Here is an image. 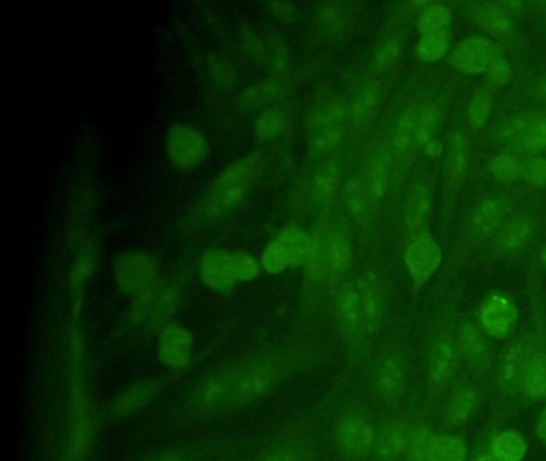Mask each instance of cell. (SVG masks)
I'll list each match as a JSON object with an SVG mask.
<instances>
[{"mask_svg": "<svg viewBox=\"0 0 546 461\" xmlns=\"http://www.w3.org/2000/svg\"><path fill=\"white\" fill-rule=\"evenodd\" d=\"M439 120V112L435 108L415 104L402 114L399 122L389 138V152L398 164H408L418 148H426L433 143V133Z\"/></svg>", "mask_w": 546, "mask_h": 461, "instance_id": "3957f363", "label": "cell"}, {"mask_svg": "<svg viewBox=\"0 0 546 461\" xmlns=\"http://www.w3.org/2000/svg\"><path fill=\"white\" fill-rule=\"evenodd\" d=\"M377 93L374 89H364L360 91L358 98L354 100V103L351 104V118L354 122H364L372 112H374L375 106H377Z\"/></svg>", "mask_w": 546, "mask_h": 461, "instance_id": "bcb514c9", "label": "cell"}, {"mask_svg": "<svg viewBox=\"0 0 546 461\" xmlns=\"http://www.w3.org/2000/svg\"><path fill=\"white\" fill-rule=\"evenodd\" d=\"M181 304V292L170 283H158L143 295L132 300L129 319L137 327L164 329L170 324Z\"/></svg>", "mask_w": 546, "mask_h": 461, "instance_id": "52a82bcc", "label": "cell"}, {"mask_svg": "<svg viewBox=\"0 0 546 461\" xmlns=\"http://www.w3.org/2000/svg\"><path fill=\"white\" fill-rule=\"evenodd\" d=\"M535 95H537V98L541 100V101H546V77L539 83V87L535 90Z\"/></svg>", "mask_w": 546, "mask_h": 461, "instance_id": "f5cc1de1", "label": "cell"}, {"mask_svg": "<svg viewBox=\"0 0 546 461\" xmlns=\"http://www.w3.org/2000/svg\"><path fill=\"white\" fill-rule=\"evenodd\" d=\"M273 241L281 248L292 269L304 266V263L311 254L314 237L308 235V231H304L303 227L287 226L283 227L276 237H273Z\"/></svg>", "mask_w": 546, "mask_h": 461, "instance_id": "ffe728a7", "label": "cell"}, {"mask_svg": "<svg viewBox=\"0 0 546 461\" xmlns=\"http://www.w3.org/2000/svg\"><path fill=\"white\" fill-rule=\"evenodd\" d=\"M462 359L464 356L455 338L449 335L437 338L429 352L428 370L433 385L437 388L449 386L455 379Z\"/></svg>", "mask_w": 546, "mask_h": 461, "instance_id": "4fadbf2b", "label": "cell"}, {"mask_svg": "<svg viewBox=\"0 0 546 461\" xmlns=\"http://www.w3.org/2000/svg\"><path fill=\"white\" fill-rule=\"evenodd\" d=\"M337 441L345 454L364 456L375 450V433L372 427L360 418L345 417L337 425Z\"/></svg>", "mask_w": 546, "mask_h": 461, "instance_id": "e0dca14e", "label": "cell"}, {"mask_svg": "<svg viewBox=\"0 0 546 461\" xmlns=\"http://www.w3.org/2000/svg\"><path fill=\"white\" fill-rule=\"evenodd\" d=\"M518 308L510 296L493 292L477 310V319L485 333L493 338H506L518 322Z\"/></svg>", "mask_w": 546, "mask_h": 461, "instance_id": "7c38bea8", "label": "cell"}, {"mask_svg": "<svg viewBox=\"0 0 546 461\" xmlns=\"http://www.w3.org/2000/svg\"><path fill=\"white\" fill-rule=\"evenodd\" d=\"M489 72H491L492 83L497 85V87L505 85L510 81V62L506 60L503 50L497 47V45H495V50H493V55H492Z\"/></svg>", "mask_w": 546, "mask_h": 461, "instance_id": "c3c4849f", "label": "cell"}, {"mask_svg": "<svg viewBox=\"0 0 546 461\" xmlns=\"http://www.w3.org/2000/svg\"><path fill=\"white\" fill-rule=\"evenodd\" d=\"M450 49V31L420 35L417 55L422 62H433L447 55Z\"/></svg>", "mask_w": 546, "mask_h": 461, "instance_id": "836d02e7", "label": "cell"}, {"mask_svg": "<svg viewBox=\"0 0 546 461\" xmlns=\"http://www.w3.org/2000/svg\"><path fill=\"white\" fill-rule=\"evenodd\" d=\"M337 319L340 331L348 340L359 337L364 327V316L360 306L359 287L358 283H343L337 293Z\"/></svg>", "mask_w": 546, "mask_h": 461, "instance_id": "2e32d148", "label": "cell"}, {"mask_svg": "<svg viewBox=\"0 0 546 461\" xmlns=\"http://www.w3.org/2000/svg\"><path fill=\"white\" fill-rule=\"evenodd\" d=\"M377 283L378 281L372 273L362 275L358 281L364 325H374L378 316H380L381 298L378 283Z\"/></svg>", "mask_w": 546, "mask_h": 461, "instance_id": "d6a6232c", "label": "cell"}, {"mask_svg": "<svg viewBox=\"0 0 546 461\" xmlns=\"http://www.w3.org/2000/svg\"><path fill=\"white\" fill-rule=\"evenodd\" d=\"M93 271H95V256H91V254L79 256L71 271V287L79 292L91 279Z\"/></svg>", "mask_w": 546, "mask_h": 461, "instance_id": "7dc6e473", "label": "cell"}, {"mask_svg": "<svg viewBox=\"0 0 546 461\" xmlns=\"http://www.w3.org/2000/svg\"><path fill=\"white\" fill-rule=\"evenodd\" d=\"M495 45L485 37H470L452 52V64L465 74L477 76L491 68Z\"/></svg>", "mask_w": 546, "mask_h": 461, "instance_id": "5bb4252c", "label": "cell"}, {"mask_svg": "<svg viewBox=\"0 0 546 461\" xmlns=\"http://www.w3.org/2000/svg\"><path fill=\"white\" fill-rule=\"evenodd\" d=\"M512 149L527 158L546 151V116L533 119L529 131Z\"/></svg>", "mask_w": 546, "mask_h": 461, "instance_id": "74e56055", "label": "cell"}, {"mask_svg": "<svg viewBox=\"0 0 546 461\" xmlns=\"http://www.w3.org/2000/svg\"><path fill=\"white\" fill-rule=\"evenodd\" d=\"M521 178L531 187H546V160L541 158H527L521 160Z\"/></svg>", "mask_w": 546, "mask_h": 461, "instance_id": "ee69618b", "label": "cell"}, {"mask_svg": "<svg viewBox=\"0 0 546 461\" xmlns=\"http://www.w3.org/2000/svg\"><path fill=\"white\" fill-rule=\"evenodd\" d=\"M201 283L216 293H228L239 283L233 254L226 248H208L199 262Z\"/></svg>", "mask_w": 546, "mask_h": 461, "instance_id": "8fae6325", "label": "cell"}, {"mask_svg": "<svg viewBox=\"0 0 546 461\" xmlns=\"http://www.w3.org/2000/svg\"><path fill=\"white\" fill-rule=\"evenodd\" d=\"M260 152H249L223 167L208 183L204 193V208L214 218L233 214L249 197L263 173Z\"/></svg>", "mask_w": 546, "mask_h": 461, "instance_id": "7a4b0ae2", "label": "cell"}, {"mask_svg": "<svg viewBox=\"0 0 546 461\" xmlns=\"http://www.w3.org/2000/svg\"><path fill=\"white\" fill-rule=\"evenodd\" d=\"M433 206V191L428 185L418 183L415 185L412 193L408 196L407 202V227L408 233L415 229L426 227Z\"/></svg>", "mask_w": 546, "mask_h": 461, "instance_id": "83f0119b", "label": "cell"}, {"mask_svg": "<svg viewBox=\"0 0 546 461\" xmlns=\"http://www.w3.org/2000/svg\"><path fill=\"white\" fill-rule=\"evenodd\" d=\"M532 122L533 119L529 118H512L506 120L505 124L498 129V141L514 148L524 138Z\"/></svg>", "mask_w": 546, "mask_h": 461, "instance_id": "7bdbcfd3", "label": "cell"}, {"mask_svg": "<svg viewBox=\"0 0 546 461\" xmlns=\"http://www.w3.org/2000/svg\"><path fill=\"white\" fill-rule=\"evenodd\" d=\"M466 168H468V145L465 138L460 133H456L454 137H450L447 154H445V178L452 196H456L464 185Z\"/></svg>", "mask_w": 546, "mask_h": 461, "instance_id": "44dd1931", "label": "cell"}, {"mask_svg": "<svg viewBox=\"0 0 546 461\" xmlns=\"http://www.w3.org/2000/svg\"><path fill=\"white\" fill-rule=\"evenodd\" d=\"M393 160L395 158L391 156L389 149H385V151H378L374 154L367 162V189L375 199H380L381 196L387 193Z\"/></svg>", "mask_w": 546, "mask_h": 461, "instance_id": "d4e9b609", "label": "cell"}, {"mask_svg": "<svg viewBox=\"0 0 546 461\" xmlns=\"http://www.w3.org/2000/svg\"><path fill=\"white\" fill-rule=\"evenodd\" d=\"M473 14L477 24L497 39H508L514 31L512 16L497 4H481L473 10Z\"/></svg>", "mask_w": 546, "mask_h": 461, "instance_id": "603a6c76", "label": "cell"}, {"mask_svg": "<svg viewBox=\"0 0 546 461\" xmlns=\"http://www.w3.org/2000/svg\"><path fill=\"white\" fill-rule=\"evenodd\" d=\"M532 223L526 215L514 216L506 226L502 229L500 244L508 254H518L527 247V244L532 239Z\"/></svg>", "mask_w": 546, "mask_h": 461, "instance_id": "4dcf8cb0", "label": "cell"}, {"mask_svg": "<svg viewBox=\"0 0 546 461\" xmlns=\"http://www.w3.org/2000/svg\"><path fill=\"white\" fill-rule=\"evenodd\" d=\"M481 402V393L476 385L464 383L458 386L445 410V423L452 427H465L476 415Z\"/></svg>", "mask_w": 546, "mask_h": 461, "instance_id": "d6986e66", "label": "cell"}, {"mask_svg": "<svg viewBox=\"0 0 546 461\" xmlns=\"http://www.w3.org/2000/svg\"><path fill=\"white\" fill-rule=\"evenodd\" d=\"M429 461H468V448L458 436H437Z\"/></svg>", "mask_w": 546, "mask_h": 461, "instance_id": "d590c367", "label": "cell"}, {"mask_svg": "<svg viewBox=\"0 0 546 461\" xmlns=\"http://www.w3.org/2000/svg\"><path fill=\"white\" fill-rule=\"evenodd\" d=\"M527 358H529V354H527L524 343H521V341L512 343L506 350L503 358H502V362L498 365V385L502 386L506 391L518 389L524 367H526Z\"/></svg>", "mask_w": 546, "mask_h": 461, "instance_id": "7402d4cb", "label": "cell"}, {"mask_svg": "<svg viewBox=\"0 0 546 461\" xmlns=\"http://www.w3.org/2000/svg\"><path fill=\"white\" fill-rule=\"evenodd\" d=\"M491 170L497 178L516 179L521 177V160L512 154H500L492 160Z\"/></svg>", "mask_w": 546, "mask_h": 461, "instance_id": "f6af8a7d", "label": "cell"}, {"mask_svg": "<svg viewBox=\"0 0 546 461\" xmlns=\"http://www.w3.org/2000/svg\"><path fill=\"white\" fill-rule=\"evenodd\" d=\"M112 274L120 295L135 300L159 283V258L145 250H125L114 258Z\"/></svg>", "mask_w": 546, "mask_h": 461, "instance_id": "8992f818", "label": "cell"}, {"mask_svg": "<svg viewBox=\"0 0 546 461\" xmlns=\"http://www.w3.org/2000/svg\"><path fill=\"white\" fill-rule=\"evenodd\" d=\"M487 450L495 461H522L527 454V442L521 434L506 429L492 437Z\"/></svg>", "mask_w": 546, "mask_h": 461, "instance_id": "4316f807", "label": "cell"}, {"mask_svg": "<svg viewBox=\"0 0 546 461\" xmlns=\"http://www.w3.org/2000/svg\"><path fill=\"white\" fill-rule=\"evenodd\" d=\"M399 50H401V45L395 39L385 42L377 52V62H377L378 69H385L389 64H393L398 55H399Z\"/></svg>", "mask_w": 546, "mask_h": 461, "instance_id": "681fc988", "label": "cell"}, {"mask_svg": "<svg viewBox=\"0 0 546 461\" xmlns=\"http://www.w3.org/2000/svg\"><path fill=\"white\" fill-rule=\"evenodd\" d=\"M408 434H410V427H406L404 423L395 421V423L387 425L378 436V441L375 444L377 456L381 461H393L398 456L406 455Z\"/></svg>", "mask_w": 546, "mask_h": 461, "instance_id": "cb8c5ba5", "label": "cell"}, {"mask_svg": "<svg viewBox=\"0 0 546 461\" xmlns=\"http://www.w3.org/2000/svg\"><path fill=\"white\" fill-rule=\"evenodd\" d=\"M519 388L532 399H546V352H535L527 358Z\"/></svg>", "mask_w": 546, "mask_h": 461, "instance_id": "484cf974", "label": "cell"}, {"mask_svg": "<svg viewBox=\"0 0 546 461\" xmlns=\"http://www.w3.org/2000/svg\"><path fill=\"white\" fill-rule=\"evenodd\" d=\"M162 383L158 379H145L135 385L129 386L125 391L119 394L110 406V413L118 420H127L133 415L145 410L146 407L156 399L159 394Z\"/></svg>", "mask_w": 546, "mask_h": 461, "instance_id": "9a60e30c", "label": "cell"}, {"mask_svg": "<svg viewBox=\"0 0 546 461\" xmlns=\"http://www.w3.org/2000/svg\"><path fill=\"white\" fill-rule=\"evenodd\" d=\"M340 164L337 160H327L319 167L311 183V196L318 204H329L339 187Z\"/></svg>", "mask_w": 546, "mask_h": 461, "instance_id": "f546056e", "label": "cell"}, {"mask_svg": "<svg viewBox=\"0 0 546 461\" xmlns=\"http://www.w3.org/2000/svg\"><path fill=\"white\" fill-rule=\"evenodd\" d=\"M410 235L404 262L417 287L428 283L443 262V250L435 241L428 226L415 229Z\"/></svg>", "mask_w": 546, "mask_h": 461, "instance_id": "9c48e42d", "label": "cell"}, {"mask_svg": "<svg viewBox=\"0 0 546 461\" xmlns=\"http://www.w3.org/2000/svg\"><path fill=\"white\" fill-rule=\"evenodd\" d=\"M377 385L380 389L381 396L387 400L398 399L401 394L402 385H404V369H402L399 359L389 358L381 364L377 375Z\"/></svg>", "mask_w": 546, "mask_h": 461, "instance_id": "1f68e13d", "label": "cell"}, {"mask_svg": "<svg viewBox=\"0 0 546 461\" xmlns=\"http://www.w3.org/2000/svg\"><path fill=\"white\" fill-rule=\"evenodd\" d=\"M164 151L177 168L193 172L207 160L210 145L201 129L187 122H177L167 130Z\"/></svg>", "mask_w": 546, "mask_h": 461, "instance_id": "ba28073f", "label": "cell"}, {"mask_svg": "<svg viewBox=\"0 0 546 461\" xmlns=\"http://www.w3.org/2000/svg\"><path fill=\"white\" fill-rule=\"evenodd\" d=\"M233 262H235V275L239 283H254L258 275L262 274L263 266L260 256L254 255L245 248L231 250Z\"/></svg>", "mask_w": 546, "mask_h": 461, "instance_id": "60d3db41", "label": "cell"}, {"mask_svg": "<svg viewBox=\"0 0 546 461\" xmlns=\"http://www.w3.org/2000/svg\"><path fill=\"white\" fill-rule=\"evenodd\" d=\"M158 360L170 372H185L193 364L194 335L180 324H167L158 335Z\"/></svg>", "mask_w": 546, "mask_h": 461, "instance_id": "30bf717a", "label": "cell"}, {"mask_svg": "<svg viewBox=\"0 0 546 461\" xmlns=\"http://www.w3.org/2000/svg\"><path fill=\"white\" fill-rule=\"evenodd\" d=\"M306 452L297 441H277L264 448L255 461H306Z\"/></svg>", "mask_w": 546, "mask_h": 461, "instance_id": "ab89813d", "label": "cell"}, {"mask_svg": "<svg viewBox=\"0 0 546 461\" xmlns=\"http://www.w3.org/2000/svg\"><path fill=\"white\" fill-rule=\"evenodd\" d=\"M537 434L543 444H546V408L540 415L539 425H537Z\"/></svg>", "mask_w": 546, "mask_h": 461, "instance_id": "816d5d0a", "label": "cell"}, {"mask_svg": "<svg viewBox=\"0 0 546 461\" xmlns=\"http://www.w3.org/2000/svg\"><path fill=\"white\" fill-rule=\"evenodd\" d=\"M254 130H255L256 139H258L260 143L273 141L274 138L279 137V135L283 133V114H279L276 110H263V112L255 119Z\"/></svg>", "mask_w": 546, "mask_h": 461, "instance_id": "b9f144b4", "label": "cell"}, {"mask_svg": "<svg viewBox=\"0 0 546 461\" xmlns=\"http://www.w3.org/2000/svg\"><path fill=\"white\" fill-rule=\"evenodd\" d=\"M456 341L460 346L462 356L471 365H481L484 362L487 352H489V341L485 338L483 327L476 324L464 325Z\"/></svg>", "mask_w": 546, "mask_h": 461, "instance_id": "f1b7e54d", "label": "cell"}, {"mask_svg": "<svg viewBox=\"0 0 546 461\" xmlns=\"http://www.w3.org/2000/svg\"><path fill=\"white\" fill-rule=\"evenodd\" d=\"M141 461H187V456L183 448L167 447L152 452Z\"/></svg>", "mask_w": 546, "mask_h": 461, "instance_id": "f907efd6", "label": "cell"}, {"mask_svg": "<svg viewBox=\"0 0 546 461\" xmlns=\"http://www.w3.org/2000/svg\"><path fill=\"white\" fill-rule=\"evenodd\" d=\"M351 116V104L345 100H329L319 104L306 118V149L312 158L332 152L346 133V120Z\"/></svg>", "mask_w": 546, "mask_h": 461, "instance_id": "277c9868", "label": "cell"}, {"mask_svg": "<svg viewBox=\"0 0 546 461\" xmlns=\"http://www.w3.org/2000/svg\"><path fill=\"white\" fill-rule=\"evenodd\" d=\"M471 461H495L492 458V455L489 454V450H484V452H479V454L473 458Z\"/></svg>", "mask_w": 546, "mask_h": 461, "instance_id": "db71d44e", "label": "cell"}, {"mask_svg": "<svg viewBox=\"0 0 546 461\" xmlns=\"http://www.w3.org/2000/svg\"><path fill=\"white\" fill-rule=\"evenodd\" d=\"M353 248L346 233H333L329 237H314L311 254L304 263V274L319 283H339L351 268Z\"/></svg>", "mask_w": 546, "mask_h": 461, "instance_id": "5b68a950", "label": "cell"}, {"mask_svg": "<svg viewBox=\"0 0 546 461\" xmlns=\"http://www.w3.org/2000/svg\"><path fill=\"white\" fill-rule=\"evenodd\" d=\"M540 260H541V263L546 266V244L543 247L540 248Z\"/></svg>", "mask_w": 546, "mask_h": 461, "instance_id": "11a10c76", "label": "cell"}, {"mask_svg": "<svg viewBox=\"0 0 546 461\" xmlns=\"http://www.w3.org/2000/svg\"><path fill=\"white\" fill-rule=\"evenodd\" d=\"M495 108V95L491 89L479 90L474 97L471 98L466 120L473 129L483 127L491 118L492 110Z\"/></svg>", "mask_w": 546, "mask_h": 461, "instance_id": "8d00e7d4", "label": "cell"}, {"mask_svg": "<svg viewBox=\"0 0 546 461\" xmlns=\"http://www.w3.org/2000/svg\"><path fill=\"white\" fill-rule=\"evenodd\" d=\"M308 362L302 344H287L239 364L220 369L229 394V408L255 404L268 398L277 386L298 373Z\"/></svg>", "mask_w": 546, "mask_h": 461, "instance_id": "6da1fadb", "label": "cell"}, {"mask_svg": "<svg viewBox=\"0 0 546 461\" xmlns=\"http://www.w3.org/2000/svg\"><path fill=\"white\" fill-rule=\"evenodd\" d=\"M417 26L420 35L450 31V12L441 4L428 5L418 16Z\"/></svg>", "mask_w": 546, "mask_h": 461, "instance_id": "f35d334b", "label": "cell"}, {"mask_svg": "<svg viewBox=\"0 0 546 461\" xmlns=\"http://www.w3.org/2000/svg\"><path fill=\"white\" fill-rule=\"evenodd\" d=\"M436 439H437V436L426 427H410L407 450H406L407 460L429 461L433 448H435Z\"/></svg>", "mask_w": 546, "mask_h": 461, "instance_id": "e575fe53", "label": "cell"}, {"mask_svg": "<svg viewBox=\"0 0 546 461\" xmlns=\"http://www.w3.org/2000/svg\"><path fill=\"white\" fill-rule=\"evenodd\" d=\"M505 206L497 197H483L471 210V229L481 237L497 235L505 226Z\"/></svg>", "mask_w": 546, "mask_h": 461, "instance_id": "ac0fdd59", "label": "cell"}]
</instances>
